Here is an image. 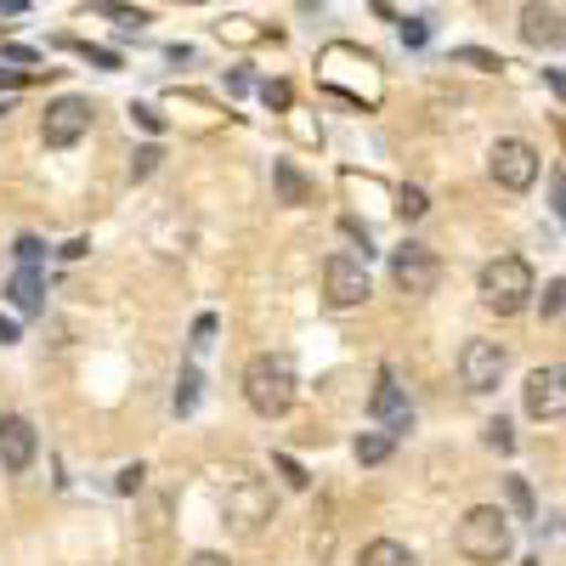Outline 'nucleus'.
I'll return each mask as SVG.
<instances>
[{
    "label": "nucleus",
    "mask_w": 566,
    "mask_h": 566,
    "mask_svg": "<svg viewBox=\"0 0 566 566\" xmlns=\"http://www.w3.org/2000/svg\"><path fill=\"white\" fill-rule=\"evenodd\" d=\"M295 391H301V380H295V357H290V352H261V357H250V368H244V402H250L261 419L290 413V408H295Z\"/></svg>",
    "instance_id": "f257e3e1"
},
{
    "label": "nucleus",
    "mask_w": 566,
    "mask_h": 566,
    "mask_svg": "<svg viewBox=\"0 0 566 566\" xmlns=\"http://www.w3.org/2000/svg\"><path fill=\"white\" fill-rule=\"evenodd\" d=\"M476 295H482V306L499 312V317L527 312L533 295H538V290H533V266H527L522 255H499V261H488L482 277H476Z\"/></svg>",
    "instance_id": "f03ea898"
},
{
    "label": "nucleus",
    "mask_w": 566,
    "mask_h": 566,
    "mask_svg": "<svg viewBox=\"0 0 566 566\" xmlns=\"http://www.w3.org/2000/svg\"><path fill=\"white\" fill-rule=\"evenodd\" d=\"M221 515H227L232 533L255 538V533L272 522V488H266L261 476H250L244 464H232V470H227V488H221Z\"/></svg>",
    "instance_id": "7ed1b4c3"
},
{
    "label": "nucleus",
    "mask_w": 566,
    "mask_h": 566,
    "mask_svg": "<svg viewBox=\"0 0 566 566\" xmlns=\"http://www.w3.org/2000/svg\"><path fill=\"white\" fill-rule=\"evenodd\" d=\"M453 544H459V555L464 560H482V566H499L504 555H510V515L499 510V504H476L459 522V533H453Z\"/></svg>",
    "instance_id": "20e7f679"
},
{
    "label": "nucleus",
    "mask_w": 566,
    "mask_h": 566,
    "mask_svg": "<svg viewBox=\"0 0 566 566\" xmlns=\"http://www.w3.org/2000/svg\"><path fill=\"white\" fill-rule=\"evenodd\" d=\"M488 170H493V181L504 187V193H527V187L538 181V154H533V142H522V136L493 142Z\"/></svg>",
    "instance_id": "39448f33"
},
{
    "label": "nucleus",
    "mask_w": 566,
    "mask_h": 566,
    "mask_svg": "<svg viewBox=\"0 0 566 566\" xmlns=\"http://www.w3.org/2000/svg\"><path fill=\"white\" fill-rule=\"evenodd\" d=\"M323 295H328V306H335V312L363 306V301L374 295L363 261H352V255H328V261H323Z\"/></svg>",
    "instance_id": "423d86ee"
},
{
    "label": "nucleus",
    "mask_w": 566,
    "mask_h": 566,
    "mask_svg": "<svg viewBox=\"0 0 566 566\" xmlns=\"http://www.w3.org/2000/svg\"><path fill=\"white\" fill-rule=\"evenodd\" d=\"M459 380H464V391H476V397L499 391V380H504V346L499 340H464Z\"/></svg>",
    "instance_id": "0eeeda50"
},
{
    "label": "nucleus",
    "mask_w": 566,
    "mask_h": 566,
    "mask_svg": "<svg viewBox=\"0 0 566 566\" xmlns=\"http://www.w3.org/2000/svg\"><path fill=\"white\" fill-rule=\"evenodd\" d=\"M391 277H397L402 295H431L437 283H442V261L424 250V244H402V250L391 255Z\"/></svg>",
    "instance_id": "6e6552de"
},
{
    "label": "nucleus",
    "mask_w": 566,
    "mask_h": 566,
    "mask_svg": "<svg viewBox=\"0 0 566 566\" xmlns=\"http://www.w3.org/2000/svg\"><path fill=\"white\" fill-rule=\"evenodd\" d=\"M85 130H91V103L85 97H57L52 108H45V119H40L45 148H74Z\"/></svg>",
    "instance_id": "1a4fd4ad"
},
{
    "label": "nucleus",
    "mask_w": 566,
    "mask_h": 566,
    "mask_svg": "<svg viewBox=\"0 0 566 566\" xmlns=\"http://www.w3.org/2000/svg\"><path fill=\"white\" fill-rule=\"evenodd\" d=\"M522 402L533 419H566V368H533L527 386H522Z\"/></svg>",
    "instance_id": "9d476101"
},
{
    "label": "nucleus",
    "mask_w": 566,
    "mask_h": 566,
    "mask_svg": "<svg viewBox=\"0 0 566 566\" xmlns=\"http://www.w3.org/2000/svg\"><path fill=\"white\" fill-rule=\"evenodd\" d=\"M515 29H522V40L533 45V52H560V45H566V18L555 7H544V0H527Z\"/></svg>",
    "instance_id": "9b49d317"
},
{
    "label": "nucleus",
    "mask_w": 566,
    "mask_h": 566,
    "mask_svg": "<svg viewBox=\"0 0 566 566\" xmlns=\"http://www.w3.org/2000/svg\"><path fill=\"white\" fill-rule=\"evenodd\" d=\"M34 448H40V437H34V424L23 419V413H12V419H0V464L12 470H29L34 464Z\"/></svg>",
    "instance_id": "f8f14e48"
},
{
    "label": "nucleus",
    "mask_w": 566,
    "mask_h": 566,
    "mask_svg": "<svg viewBox=\"0 0 566 566\" xmlns=\"http://www.w3.org/2000/svg\"><path fill=\"white\" fill-rule=\"evenodd\" d=\"M136 549L148 555V560H165V549H170V499L165 493H154L148 499V515L136 522Z\"/></svg>",
    "instance_id": "ddd939ff"
},
{
    "label": "nucleus",
    "mask_w": 566,
    "mask_h": 566,
    "mask_svg": "<svg viewBox=\"0 0 566 566\" xmlns=\"http://www.w3.org/2000/svg\"><path fill=\"white\" fill-rule=\"evenodd\" d=\"M368 413L386 424V431H408V402H402V386H397V374L380 368V380H374V397H368Z\"/></svg>",
    "instance_id": "4468645a"
},
{
    "label": "nucleus",
    "mask_w": 566,
    "mask_h": 566,
    "mask_svg": "<svg viewBox=\"0 0 566 566\" xmlns=\"http://www.w3.org/2000/svg\"><path fill=\"white\" fill-rule=\"evenodd\" d=\"M272 181H277V199H283V205H312V181H306L290 159L272 165Z\"/></svg>",
    "instance_id": "2eb2a0df"
},
{
    "label": "nucleus",
    "mask_w": 566,
    "mask_h": 566,
    "mask_svg": "<svg viewBox=\"0 0 566 566\" xmlns=\"http://www.w3.org/2000/svg\"><path fill=\"white\" fill-rule=\"evenodd\" d=\"M357 566H419V560H413V549L397 544V538H374V544L357 555Z\"/></svg>",
    "instance_id": "dca6fc26"
},
{
    "label": "nucleus",
    "mask_w": 566,
    "mask_h": 566,
    "mask_svg": "<svg viewBox=\"0 0 566 566\" xmlns=\"http://www.w3.org/2000/svg\"><path fill=\"white\" fill-rule=\"evenodd\" d=\"M7 295H12V306H18V312H40V272H34V266H23V272L7 283Z\"/></svg>",
    "instance_id": "f3484780"
},
{
    "label": "nucleus",
    "mask_w": 566,
    "mask_h": 566,
    "mask_svg": "<svg viewBox=\"0 0 566 566\" xmlns=\"http://www.w3.org/2000/svg\"><path fill=\"white\" fill-rule=\"evenodd\" d=\"M380 459H391V431L357 437V464H380Z\"/></svg>",
    "instance_id": "a211bd4d"
},
{
    "label": "nucleus",
    "mask_w": 566,
    "mask_h": 566,
    "mask_svg": "<svg viewBox=\"0 0 566 566\" xmlns=\"http://www.w3.org/2000/svg\"><path fill=\"white\" fill-rule=\"evenodd\" d=\"M459 63H470V69H482V74H493V69H504L493 52H482V45H459V52H453Z\"/></svg>",
    "instance_id": "6ab92c4d"
},
{
    "label": "nucleus",
    "mask_w": 566,
    "mask_h": 566,
    "mask_svg": "<svg viewBox=\"0 0 566 566\" xmlns=\"http://www.w3.org/2000/svg\"><path fill=\"white\" fill-rule=\"evenodd\" d=\"M193 402H199V374L187 368V374H181V386H176V413H193Z\"/></svg>",
    "instance_id": "aec40b11"
},
{
    "label": "nucleus",
    "mask_w": 566,
    "mask_h": 566,
    "mask_svg": "<svg viewBox=\"0 0 566 566\" xmlns=\"http://www.w3.org/2000/svg\"><path fill=\"white\" fill-rule=\"evenodd\" d=\"M397 210H402V221H419V216L431 210V205H424V193H419V187H402V193H397Z\"/></svg>",
    "instance_id": "412c9836"
},
{
    "label": "nucleus",
    "mask_w": 566,
    "mask_h": 566,
    "mask_svg": "<svg viewBox=\"0 0 566 566\" xmlns=\"http://www.w3.org/2000/svg\"><path fill=\"white\" fill-rule=\"evenodd\" d=\"M97 12H103V18H114V23H125V29H142V23H148V12H130V7H114V0H103Z\"/></svg>",
    "instance_id": "4be33fe9"
},
{
    "label": "nucleus",
    "mask_w": 566,
    "mask_h": 566,
    "mask_svg": "<svg viewBox=\"0 0 566 566\" xmlns=\"http://www.w3.org/2000/svg\"><path fill=\"white\" fill-rule=\"evenodd\" d=\"M538 306H544V317H560V312H566V277H555V283H549Z\"/></svg>",
    "instance_id": "5701e85b"
},
{
    "label": "nucleus",
    "mask_w": 566,
    "mask_h": 566,
    "mask_svg": "<svg viewBox=\"0 0 566 566\" xmlns=\"http://www.w3.org/2000/svg\"><path fill=\"white\" fill-rule=\"evenodd\" d=\"M510 504H515V510H522L527 522H533V488H527L522 476H510Z\"/></svg>",
    "instance_id": "b1692460"
},
{
    "label": "nucleus",
    "mask_w": 566,
    "mask_h": 566,
    "mask_svg": "<svg viewBox=\"0 0 566 566\" xmlns=\"http://www.w3.org/2000/svg\"><path fill=\"white\" fill-rule=\"evenodd\" d=\"M221 40H261V29H250V18H227L221 23Z\"/></svg>",
    "instance_id": "393cba45"
},
{
    "label": "nucleus",
    "mask_w": 566,
    "mask_h": 566,
    "mask_svg": "<svg viewBox=\"0 0 566 566\" xmlns=\"http://www.w3.org/2000/svg\"><path fill=\"white\" fill-rule=\"evenodd\" d=\"M130 119H136L142 130H165V114H159V108H148V103H136V108H130Z\"/></svg>",
    "instance_id": "a878e982"
},
{
    "label": "nucleus",
    "mask_w": 566,
    "mask_h": 566,
    "mask_svg": "<svg viewBox=\"0 0 566 566\" xmlns=\"http://www.w3.org/2000/svg\"><path fill=\"white\" fill-rule=\"evenodd\" d=\"M261 97H266V108H290V85H283V80H266Z\"/></svg>",
    "instance_id": "bb28decb"
},
{
    "label": "nucleus",
    "mask_w": 566,
    "mask_h": 566,
    "mask_svg": "<svg viewBox=\"0 0 566 566\" xmlns=\"http://www.w3.org/2000/svg\"><path fill=\"white\" fill-rule=\"evenodd\" d=\"M510 442H515V437H510V424H504V419H493V424H488V448L510 453Z\"/></svg>",
    "instance_id": "cd10ccee"
},
{
    "label": "nucleus",
    "mask_w": 566,
    "mask_h": 566,
    "mask_svg": "<svg viewBox=\"0 0 566 566\" xmlns=\"http://www.w3.org/2000/svg\"><path fill=\"white\" fill-rule=\"evenodd\" d=\"M80 52L97 63V69H119V52H108V45H80Z\"/></svg>",
    "instance_id": "c85d7f7f"
},
{
    "label": "nucleus",
    "mask_w": 566,
    "mask_h": 566,
    "mask_svg": "<svg viewBox=\"0 0 566 566\" xmlns=\"http://www.w3.org/2000/svg\"><path fill=\"white\" fill-rule=\"evenodd\" d=\"M154 165H159V148H142V154L130 159V176H154Z\"/></svg>",
    "instance_id": "c756f323"
},
{
    "label": "nucleus",
    "mask_w": 566,
    "mask_h": 566,
    "mask_svg": "<svg viewBox=\"0 0 566 566\" xmlns=\"http://www.w3.org/2000/svg\"><path fill=\"white\" fill-rule=\"evenodd\" d=\"M277 470H283V482H290V488H306L312 476H306V470L295 464V459H277Z\"/></svg>",
    "instance_id": "7c9ffc66"
},
{
    "label": "nucleus",
    "mask_w": 566,
    "mask_h": 566,
    "mask_svg": "<svg viewBox=\"0 0 566 566\" xmlns=\"http://www.w3.org/2000/svg\"><path fill=\"white\" fill-rule=\"evenodd\" d=\"M142 476H148L142 464H125V470H119V493H136V488H142Z\"/></svg>",
    "instance_id": "2f4dec72"
},
{
    "label": "nucleus",
    "mask_w": 566,
    "mask_h": 566,
    "mask_svg": "<svg viewBox=\"0 0 566 566\" xmlns=\"http://www.w3.org/2000/svg\"><path fill=\"white\" fill-rule=\"evenodd\" d=\"M424 34H431V29H424V18H408L402 23V45H424Z\"/></svg>",
    "instance_id": "473e14b6"
},
{
    "label": "nucleus",
    "mask_w": 566,
    "mask_h": 566,
    "mask_svg": "<svg viewBox=\"0 0 566 566\" xmlns=\"http://www.w3.org/2000/svg\"><path fill=\"white\" fill-rule=\"evenodd\" d=\"M549 199H555V216L566 221V176H549Z\"/></svg>",
    "instance_id": "72a5a7b5"
},
{
    "label": "nucleus",
    "mask_w": 566,
    "mask_h": 566,
    "mask_svg": "<svg viewBox=\"0 0 566 566\" xmlns=\"http://www.w3.org/2000/svg\"><path fill=\"white\" fill-rule=\"evenodd\" d=\"M18 261L34 266V261H40V239H18Z\"/></svg>",
    "instance_id": "f704fd0d"
},
{
    "label": "nucleus",
    "mask_w": 566,
    "mask_h": 566,
    "mask_svg": "<svg viewBox=\"0 0 566 566\" xmlns=\"http://www.w3.org/2000/svg\"><path fill=\"white\" fill-rule=\"evenodd\" d=\"M210 335H216V317H199L193 323V346H210Z\"/></svg>",
    "instance_id": "c9c22d12"
},
{
    "label": "nucleus",
    "mask_w": 566,
    "mask_h": 566,
    "mask_svg": "<svg viewBox=\"0 0 566 566\" xmlns=\"http://www.w3.org/2000/svg\"><path fill=\"white\" fill-rule=\"evenodd\" d=\"M12 340H18V323H12V317H0V346H12Z\"/></svg>",
    "instance_id": "e433bc0d"
},
{
    "label": "nucleus",
    "mask_w": 566,
    "mask_h": 566,
    "mask_svg": "<svg viewBox=\"0 0 566 566\" xmlns=\"http://www.w3.org/2000/svg\"><path fill=\"white\" fill-rule=\"evenodd\" d=\"M187 566H227V560H221V555H210V549H205V555H193V560H187Z\"/></svg>",
    "instance_id": "4c0bfd02"
},
{
    "label": "nucleus",
    "mask_w": 566,
    "mask_h": 566,
    "mask_svg": "<svg viewBox=\"0 0 566 566\" xmlns=\"http://www.w3.org/2000/svg\"><path fill=\"white\" fill-rule=\"evenodd\" d=\"M549 85H555V97L566 103V74H549Z\"/></svg>",
    "instance_id": "58836bf2"
},
{
    "label": "nucleus",
    "mask_w": 566,
    "mask_h": 566,
    "mask_svg": "<svg viewBox=\"0 0 566 566\" xmlns=\"http://www.w3.org/2000/svg\"><path fill=\"white\" fill-rule=\"evenodd\" d=\"M0 12H23V0H0Z\"/></svg>",
    "instance_id": "ea45409f"
},
{
    "label": "nucleus",
    "mask_w": 566,
    "mask_h": 566,
    "mask_svg": "<svg viewBox=\"0 0 566 566\" xmlns=\"http://www.w3.org/2000/svg\"><path fill=\"white\" fill-rule=\"evenodd\" d=\"M522 566H538V560H522Z\"/></svg>",
    "instance_id": "a19ab883"
},
{
    "label": "nucleus",
    "mask_w": 566,
    "mask_h": 566,
    "mask_svg": "<svg viewBox=\"0 0 566 566\" xmlns=\"http://www.w3.org/2000/svg\"><path fill=\"white\" fill-rule=\"evenodd\" d=\"M193 7H205V0H193Z\"/></svg>",
    "instance_id": "79ce46f5"
}]
</instances>
